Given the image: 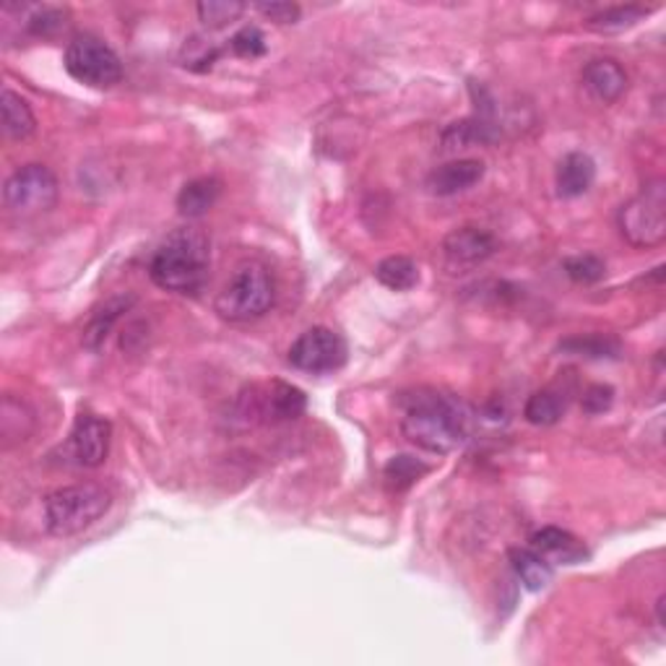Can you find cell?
Masks as SVG:
<instances>
[{
  "label": "cell",
  "instance_id": "cell-1",
  "mask_svg": "<svg viewBox=\"0 0 666 666\" xmlns=\"http://www.w3.org/2000/svg\"><path fill=\"white\" fill-rule=\"evenodd\" d=\"M401 432L422 451L445 455L472 436V411L459 396L436 388H417L398 398Z\"/></svg>",
  "mask_w": 666,
  "mask_h": 666
},
{
  "label": "cell",
  "instance_id": "cell-2",
  "mask_svg": "<svg viewBox=\"0 0 666 666\" xmlns=\"http://www.w3.org/2000/svg\"><path fill=\"white\" fill-rule=\"evenodd\" d=\"M208 271H212V243L195 227L172 232L149 264L151 281L164 292L175 294L201 292Z\"/></svg>",
  "mask_w": 666,
  "mask_h": 666
},
{
  "label": "cell",
  "instance_id": "cell-3",
  "mask_svg": "<svg viewBox=\"0 0 666 666\" xmlns=\"http://www.w3.org/2000/svg\"><path fill=\"white\" fill-rule=\"evenodd\" d=\"M277 302V281L264 260H243L222 292L216 294V315L229 323H253Z\"/></svg>",
  "mask_w": 666,
  "mask_h": 666
},
{
  "label": "cell",
  "instance_id": "cell-4",
  "mask_svg": "<svg viewBox=\"0 0 666 666\" xmlns=\"http://www.w3.org/2000/svg\"><path fill=\"white\" fill-rule=\"evenodd\" d=\"M112 495L103 484H68L57 487L45 497V524L47 531L57 539L76 537L107 516Z\"/></svg>",
  "mask_w": 666,
  "mask_h": 666
},
{
  "label": "cell",
  "instance_id": "cell-5",
  "mask_svg": "<svg viewBox=\"0 0 666 666\" xmlns=\"http://www.w3.org/2000/svg\"><path fill=\"white\" fill-rule=\"evenodd\" d=\"M617 229L630 248L648 250L666 240V187L664 180L648 183L638 195L620 206Z\"/></svg>",
  "mask_w": 666,
  "mask_h": 666
},
{
  "label": "cell",
  "instance_id": "cell-6",
  "mask_svg": "<svg viewBox=\"0 0 666 666\" xmlns=\"http://www.w3.org/2000/svg\"><path fill=\"white\" fill-rule=\"evenodd\" d=\"M63 63L71 78L92 89H112L126 76L118 53L94 34H76L65 47Z\"/></svg>",
  "mask_w": 666,
  "mask_h": 666
},
{
  "label": "cell",
  "instance_id": "cell-7",
  "mask_svg": "<svg viewBox=\"0 0 666 666\" xmlns=\"http://www.w3.org/2000/svg\"><path fill=\"white\" fill-rule=\"evenodd\" d=\"M61 185L55 172L45 164L19 166L3 185V201L13 214L37 216L50 212L57 204Z\"/></svg>",
  "mask_w": 666,
  "mask_h": 666
},
{
  "label": "cell",
  "instance_id": "cell-8",
  "mask_svg": "<svg viewBox=\"0 0 666 666\" xmlns=\"http://www.w3.org/2000/svg\"><path fill=\"white\" fill-rule=\"evenodd\" d=\"M346 357H350V350H346L344 336L333 329H325V325H315V329L300 333L294 344L289 346V365L294 370L313 375L342 370Z\"/></svg>",
  "mask_w": 666,
  "mask_h": 666
},
{
  "label": "cell",
  "instance_id": "cell-9",
  "mask_svg": "<svg viewBox=\"0 0 666 666\" xmlns=\"http://www.w3.org/2000/svg\"><path fill=\"white\" fill-rule=\"evenodd\" d=\"M110 440H112V425L105 417L84 415L76 417L74 430H71L68 443H65V455L71 463L82 469H97L107 461L110 453Z\"/></svg>",
  "mask_w": 666,
  "mask_h": 666
},
{
  "label": "cell",
  "instance_id": "cell-10",
  "mask_svg": "<svg viewBox=\"0 0 666 666\" xmlns=\"http://www.w3.org/2000/svg\"><path fill=\"white\" fill-rule=\"evenodd\" d=\"M497 253V237L482 227H459L448 232L440 243V256H443L445 269L453 273L472 271L490 260Z\"/></svg>",
  "mask_w": 666,
  "mask_h": 666
},
{
  "label": "cell",
  "instance_id": "cell-11",
  "mask_svg": "<svg viewBox=\"0 0 666 666\" xmlns=\"http://www.w3.org/2000/svg\"><path fill=\"white\" fill-rule=\"evenodd\" d=\"M248 415L264 419V422H292L300 419L308 409V398L292 383L273 380L266 386L250 390Z\"/></svg>",
  "mask_w": 666,
  "mask_h": 666
},
{
  "label": "cell",
  "instance_id": "cell-12",
  "mask_svg": "<svg viewBox=\"0 0 666 666\" xmlns=\"http://www.w3.org/2000/svg\"><path fill=\"white\" fill-rule=\"evenodd\" d=\"M484 172H487V166L482 159H453V162L440 164L427 175V191L432 195L466 193L482 183Z\"/></svg>",
  "mask_w": 666,
  "mask_h": 666
},
{
  "label": "cell",
  "instance_id": "cell-13",
  "mask_svg": "<svg viewBox=\"0 0 666 666\" xmlns=\"http://www.w3.org/2000/svg\"><path fill=\"white\" fill-rule=\"evenodd\" d=\"M531 549L539 552L549 565H581L591 557L589 547L576 534L557 526H545L531 534Z\"/></svg>",
  "mask_w": 666,
  "mask_h": 666
},
{
  "label": "cell",
  "instance_id": "cell-14",
  "mask_svg": "<svg viewBox=\"0 0 666 666\" xmlns=\"http://www.w3.org/2000/svg\"><path fill=\"white\" fill-rule=\"evenodd\" d=\"M583 86L597 103L614 105L627 92V74L612 57H597L583 68Z\"/></svg>",
  "mask_w": 666,
  "mask_h": 666
},
{
  "label": "cell",
  "instance_id": "cell-15",
  "mask_svg": "<svg viewBox=\"0 0 666 666\" xmlns=\"http://www.w3.org/2000/svg\"><path fill=\"white\" fill-rule=\"evenodd\" d=\"M136 297L133 294H115L110 300H105L103 305L94 310L89 323H86L82 344L84 350L89 352H99L105 346L107 339H110V333L118 321L122 318V313H128L130 308H133Z\"/></svg>",
  "mask_w": 666,
  "mask_h": 666
},
{
  "label": "cell",
  "instance_id": "cell-16",
  "mask_svg": "<svg viewBox=\"0 0 666 666\" xmlns=\"http://www.w3.org/2000/svg\"><path fill=\"white\" fill-rule=\"evenodd\" d=\"M593 180H597V162L586 151H570L557 164V195L560 198H578L589 193Z\"/></svg>",
  "mask_w": 666,
  "mask_h": 666
},
{
  "label": "cell",
  "instance_id": "cell-17",
  "mask_svg": "<svg viewBox=\"0 0 666 666\" xmlns=\"http://www.w3.org/2000/svg\"><path fill=\"white\" fill-rule=\"evenodd\" d=\"M500 139V130L495 128V122L487 118V107H482V112H476L474 118L451 122L440 136V143H443L445 151H455V149H469L476 147V143H492Z\"/></svg>",
  "mask_w": 666,
  "mask_h": 666
},
{
  "label": "cell",
  "instance_id": "cell-18",
  "mask_svg": "<svg viewBox=\"0 0 666 666\" xmlns=\"http://www.w3.org/2000/svg\"><path fill=\"white\" fill-rule=\"evenodd\" d=\"M508 560L513 573L518 576V581L524 583L528 591H545L555 578V565H549L539 552H534L531 547H513L508 549Z\"/></svg>",
  "mask_w": 666,
  "mask_h": 666
},
{
  "label": "cell",
  "instance_id": "cell-19",
  "mask_svg": "<svg viewBox=\"0 0 666 666\" xmlns=\"http://www.w3.org/2000/svg\"><path fill=\"white\" fill-rule=\"evenodd\" d=\"M222 195V183L216 178H195L185 183L178 193V212L185 219H201L214 208Z\"/></svg>",
  "mask_w": 666,
  "mask_h": 666
},
{
  "label": "cell",
  "instance_id": "cell-20",
  "mask_svg": "<svg viewBox=\"0 0 666 666\" xmlns=\"http://www.w3.org/2000/svg\"><path fill=\"white\" fill-rule=\"evenodd\" d=\"M560 352L589 359H617L622 354V344L612 333H583V336H570L560 342Z\"/></svg>",
  "mask_w": 666,
  "mask_h": 666
},
{
  "label": "cell",
  "instance_id": "cell-21",
  "mask_svg": "<svg viewBox=\"0 0 666 666\" xmlns=\"http://www.w3.org/2000/svg\"><path fill=\"white\" fill-rule=\"evenodd\" d=\"M37 120H34L32 107L21 94L6 89L3 92V133L11 141H24L34 133Z\"/></svg>",
  "mask_w": 666,
  "mask_h": 666
},
{
  "label": "cell",
  "instance_id": "cell-22",
  "mask_svg": "<svg viewBox=\"0 0 666 666\" xmlns=\"http://www.w3.org/2000/svg\"><path fill=\"white\" fill-rule=\"evenodd\" d=\"M375 279L390 292H409L419 284V266L409 256H388L375 266Z\"/></svg>",
  "mask_w": 666,
  "mask_h": 666
},
{
  "label": "cell",
  "instance_id": "cell-23",
  "mask_svg": "<svg viewBox=\"0 0 666 666\" xmlns=\"http://www.w3.org/2000/svg\"><path fill=\"white\" fill-rule=\"evenodd\" d=\"M425 474H430V466L415 455H394L386 466H383V482L390 492H407L411 484H417Z\"/></svg>",
  "mask_w": 666,
  "mask_h": 666
},
{
  "label": "cell",
  "instance_id": "cell-24",
  "mask_svg": "<svg viewBox=\"0 0 666 666\" xmlns=\"http://www.w3.org/2000/svg\"><path fill=\"white\" fill-rule=\"evenodd\" d=\"M651 13V9H643V6H614V9H606L597 17H591L586 21V26L591 32L599 34H614V32H625V29L635 26L638 21H643Z\"/></svg>",
  "mask_w": 666,
  "mask_h": 666
},
{
  "label": "cell",
  "instance_id": "cell-25",
  "mask_svg": "<svg viewBox=\"0 0 666 666\" xmlns=\"http://www.w3.org/2000/svg\"><path fill=\"white\" fill-rule=\"evenodd\" d=\"M565 415V398L557 394V390H537V394L528 396L526 407H524V417L526 422L537 425V427H552L562 419Z\"/></svg>",
  "mask_w": 666,
  "mask_h": 666
},
{
  "label": "cell",
  "instance_id": "cell-26",
  "mask_svg": "<svg viewBox=\"0 0 666 666\" xmlns=\"http://www.w3.org/2000/svg\"><path fill=\"white\" fill-rule=\"evenodd\" d=\"M198 19L204 21L208 29H224L229 26L232 21H237L248 11V6L237 3V0H204L198 3Z\"/></svg>",
  "mask_w": 666,
  "mask_h": 666
},
{
  "label": "cell",
  "instance_id": "cell-27",
  "mask_svg": "<svg viewBox=\"0 0 666 666\" xmlns=\"http://www.w3.org/2000/svg\"><path fill=\"white\" fill-rule=\"evenodd\" d=\"M562 269L576 284H597V281L604 279L606 264L599 256H593V253H586V256L565 258Z\"/></svg>",
  "mask_w": 666,
  "mask_h": 666
},
{
  "label": "cell",
  "instance_id": "cell-28",
  "mask_svg": "<svg viewBox=\"0 0 666 666\" xmlns=\"http://www.w3.org/2000/svg\"><path fill=\"white\" fill-rule=\"evenodd\" d=\"M26 26L34 37H55L57 32H63V29L68 26V11L53 9V6H42V9H34V13L26 21Z\"/></svg>",
  "mask_w": 666,
  "mask_h": 666
},
{
  "label": "cell",
  "instance_id": "cell-29",
  "mask_svg": "<svg viewBox=\"0 0 666 666\" xmlns=\"http://www.w3.org/2000/svg\"><path fill=\"white\" fill-rule=\"evenodd\" d=\"M222 50L214 47L212 42L201 40V37H191V42H185L183 47V65L191 71H198V74H204V71H212L214 63L219 61Z\"/></svg>",
  "mask_w": 666,
  "mask_h": 666
},
{
  "label": "cell",
  "instance_id": "cell-30",
  "mask_svg": "<svg viewBox=\"0 0 666 666\" xmlns=\"http://www.w3.org/2000/svg\"><path fill=\"white\" fill-rule=\"evenodd\" d=\"M229 50L232 55L245 57V61H256V57H264L269 53V45H266L264 32L258 26H243L235 37L229 40Z\"/></svg>",
  "mask_w": 666,
  "mask_h": 666
},
{
  "label": "cell",
  "instance_id": "cell-31",
  "mask_svg": "<svg viewBox=\"0 0 666 666\" xmlns=\"http://www.w3.org/2000/svg\"><path fill=\"white\" fill-rule=\"evenodd\" d=\"M612 401H614V388L604 386V383H597V386H589L583 390L581 407L586 415H604V411L612 407Z\"/></svg>",
  "mask_w": 666,
  "mask_h": 666
},
{
  "label": "cell",
  "instance_id": "cell-32",
  "mask_svg": "<svg viewBox=\"0 0 666 666\" xmlns=\"http://www.w3.org/2000/svg\"><path fill=\"white\" fill-rule=\"evenodd\" d=\"M256 9L264 13L266 19L277 21V24H297L302 17V9L297 3H258Z\"/></svg>",
  "mask_w": 666,
  "mask_h": 666
},
{
  "label": "cell",
  "instance_id": "cell-33",
  "mask_svg": "<svg viewBox=\"0 0 666 666\" xmlns=\"http://www.w3.org/2000/svg\"><path fill=\"white\" fill-rule=\"evenodd\" d=\"M656 622H658V627H664V597H658V602H656Z\"/></svg>",
  "mask_w": 666,
  "mask_h": 666
}]
</instances>
